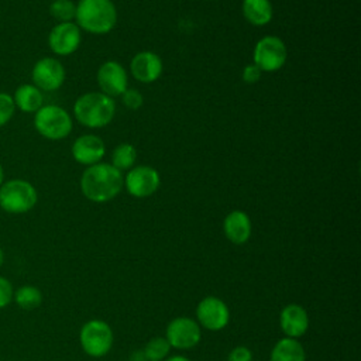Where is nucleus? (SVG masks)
I'll list each match as a JSON object with an SVG mask.
<instances>
[{"label":"nucleus","instance_id":"obj_1","mask_svg":"<svg viewBox=\"0 0 361 361\" xmlns=\"http://www.w3.org/2000/svg\"><path fill=\"white\" fill-rule=\"evenodd\" d=\"M124 186V178L111 164H94L85 169L80 178V190L86 199L104 203L114 199Z\"/></svg>","mask_w":361,"mask_h":361},{"label":"nucleus","instance_id":"obj_2","mask_svg":"<svg viewBox=\"0 0 361 361\" xmlns=\"http://www.w3.org/2000/svg\"><path fill=\"white\" fill-rule=\"evenodd\" d=\"M75 24L90 34H107L117 21V10L111 0H79Z\"/></svg>","mask_w":361,"mask_h":361},{"label":"nucleus","instance_id":"obj_3","mask_svg":"<svg viewBox=\"0 0 361 361\" xmlns=\"http://www.w3.org/2000/svg\"><path fill=\"white\" fill-rule=\"evenodd\" d=\"M116 113L113 97L102 92H89L79 96L73 104L75 118L85 127L99 128L107 126Z\"/></svg>","mask_w":361,"mask_h":361},{"label":"nucleus","instance_id":"obj_4","mask_svg":"<svg viewBox=\"0 0 361 361\" xmlns=\"http://www.w3.org/2000/svg\"><path fill=\"white\" fill-rule=\"evenodd\" d=\"M38 202L35 186L20 178L4 180L0 186V209L10 214H23L34 209Z\"/></svg>","mask_w":361,"mask_h":361},{"label":"nucleus","instance_id":"obj_5","mask_svg":"<svg viewBox=\"0 0 361 361\" xmlns=\"http://www.w3.org/2000/svg\"><path fill=\"white\" fill-rule=\"evenodd\" d=\"M72 126L69 113L56 104H44L34 113V128L47 140L58 141L68 137Z\"/></svg>","mask_w":361,"mask_h":361},{"label":"nucleus","instance_id":"obj_6","mask_svg":"<svg viewBox=\"0 0 361 361\" xmlns=\"http://www.w3.org/2000/svg\"><path fill=\"white\" fill-rule=\"evenodd\" d=\"M79 341L87 355L103 357L110 351L113 345L111 327L99 319L89 320L80 329Z\"/></svg>","mask_w":361,"mask_h":361},{"label":"nucleus","instance_id":"obj_7","mask_svg":"<svg viewBox=\"0 0 361 361\" xmlns=\"http://www.w3.org/2000/svg\"><path fill=\"white\" fill-rule=\"evenodd\" d=\"M288 51L285 42L275 35L262 37L254 47V65L262 72H275L286 62Z\"/></svg>","mask_w":361,"mask_h":361},{"label":"nucleus","instance_id":"obj_8","mask_svg":"<svg viewBox=\"0 0 361 361\" xmlns=\"http://www.w3.org/2000/svg\"><path fill=\"white\" fill-rule=\"evenodd\" d=\"M31 80L41 92H54L65 82V68L56 58L44 56L34 63Z\"/></svg>","mask_w":361,"mask_h":361},{"label":"nucleus","instance_id":"obj_9","mask_svg":"<svg viewBox=\"0 0 361 361\" xmlns=\"http://www.w3.org/2000/svg\"><path fill=\"white\" fill-rule=\"evenodd\" d=\"M200 326L190 317H176L166 326L165 338L171 347L178 350L193 348L200 341Z\"/></svg>","mask_w":361,"mask_h":361},{"label":"nucleus","instance_id":"obj_10","mask_svg":"<svg viewBox=\"0 0 361 361\" xmlns=\"http://www.w3.org/2000/svg\"><path fill=\"white\" fill-rule=\"evenodd\" d=\"M161 183V178L157 169L140 165L135 168H131L128 173L124 178V186L127 192L134 197H148L154 195Z\"/></svg>","mask_w":361,"mask_h":361},{"label":"nucleus","instance_id":"obj_11","mask_svg":"<svg viewBox=\"0 0 361 361\" xmlns=\"http://www.w3.org/2000/svg\"><path fill=\"white\" fill-rule=\"evenodd\" d=\"M196 316L202 327L210 331H219L228 324L230 310L221 299L216 296H207L199 302L196 307Z\"/></svg>","mask_w":361,"mask_h":361},{"label":"nucleus","instance_id":"obj_12","mask_svg":"<svg viewBox=\"0 0 361 361\" xmlns=\"http://www.w3.org/2000/svg\"><path fill=\"white\" fill-rule=\"evenodd\" d=\"M80 39V28L75 23H58L48 34V47L54 54L68 56L79 48Z\"/></svg>","mask_w":361,"mask_h":361},{"label":"nucleus","instance_id":"obj_13","mask_svg":"<svg viewBox=\"0 0 361 361\" xmlns=\"http://www.w3.org/2000/svg\"><path fill=\"white\" fill-rule=\"evenodd\" d=\"M126 69L116 61H106L97 71V83L102 93L113 97L121 96L127 89Z\"/></svg>","mask_w":361,"mask_h":361},{"label":"nucleus","instance_id":"obj_14","mask_svg":"<svg viewBox=\"0 0 361 361\" xmlns=\"http://www.w3.org/2000/svg\"><path fill=\"white\" fill-rule=\"evenodd\" d=\"M71 151L76 162L90 166L100 162L106 152V147L100 137L94 134H85L73 141Z\"/></svg>","mask_w":361,"mask_h":361},{"label":"nucleus","instance_id":"obj_15","mask_svg":"<svg viewBox=\"0 0 361 361\" xmlns=\"http://www.w3.org/2000/svg\"><path fill=\"white\" fill-rule=\"evenodd\" d=\"M161 58L151 51H141L134 55L130 62L131 75L141 83H152L162 73Z\"/></svg>","mask_w":361,"mask_h":361},{"label":"nucleus","instance_id":"obj_16","mask_svg":"<svg viewBox=\"0 0 361 361\" xmlns=\"http://www.w3.org/2000/svg\"><path fill=\"white\" fill-rule=\"evenodd\" d=\"M279 323L282 331L286 337L298 338L303 336L309 329V316L305 307L296 303L286 305L279 316Z\"/></svg>","mask_w":361,"mask_h":361},{"label":"nucleus","instance_id":"obj_17","mask_svg":"<svg viewBox=\"0 0 361 361\" xmlns=\"http://www.w3.org/2000/svg\"><path fill=\"white\" fill-rule=\"evenodd\" d=\"M226 237L234 244H244L251 235V220L243 210L230 212L223 221Z\"/></svg>","mask_w":361,"mask_h":361},{"label":"nucleus","instance_id":"obj_18","mask_svg":"<svg viewBox=\"0 0 361 361\" xmlns=\"http://www.w3.org/2000/svg\"><path fill=\"white\" fill-rule=\"evenodd\" d=\"M16 109L23 113H35L44 106L42 92L30 83L20 85L11 94Z\"/></svg>","mask_w":361,"mask_h":361},{"label":"nucleus","instance_id":"obj_19","mask_svg":"<svg viewBox=\"0 0 361 361\" xmlns=\"http://www.w3.org/2000/svg\"><path fill=\"white\" fill-rule=\"evenodd\" d=\"M306 354L303 345L290 337L281 338L272 348L269 361H305Z\"/></svg>","mask_w":361,"mask_h":361},{"label":"nucleus","instance_id":"obj_20","mask_svg":"<svg viewBox=\"0 0 361 361\" xmlns=\"http://www.w3.org/2000/svg\"><path fill=\"white\" fill-rule=\"evenodd\" d=\"M244 18L252 25H265L272 18V4L269 0H243Z\"/></svg>","mask_w":361,"mask_h":361},{"label":"nucleus","instance_id":"obj_21","mask_svg":"<svg viewBox=\"0 0 361 361\" xmlns=\"http://www.w3.org/2000/svg\"><path fill=\"white\" fill-rule=\"evenodd\" d=\"M135 159H137V149L134 145L128 142L118 144L111 154V165L120 172L126 169H131Z\"/></svg>","mask_w":361,"mask_h":361},{"label":"nucleus","instance_id":"obj_22","mask_svg":"<svg viewBox=\"0 0 361 361\" xmlns=\"http://www.w3.org/2000/svg\"><path fill=\"white\" fill-rule=\"evenodd\" d=\"M16 303L18 305V307L24 309V310H32L35 307H38L42 302V293L38 288L32 286V285H24L20 286L14 295H13Z\"/></svg>","mask_w":361,"mask_h":361},{"label":"nucleus","instance_id":"obj_23","mask_svg":"<svg viewBox=\"0 0 361 361\" xmlns=\"http://www.w3.org/2000/svg\"><path fill=\"white\" fill-rule=\"evenodd\" d=\"M49 14L59 23H71L75 20L76 3L72 0H54L49 4Z\"/></svg>","mask_w":361,"mask_h":361},{"label":"nucleus","instance_id":"obj_24","mask_svg":"<svg viewBox=\"0 0 361 361\" xmlns=\"http://www.w3.org/2000/svg\"><path fill=\"white\" fill-rule=\"evenodd\" d=\"M169 350H171V345H169V343L166 341L165 337H154V338H151L147 343L145 348H144L145 354L148 357H151L152 360H155V361L164 360L169 354Z\"/></svg>","mask_w":361,"mask_h":361},{"label":"nucleus","instance_id":"obj_25","mask_svg":"<svg viewBox=\"0 0 361 361\" xmlns=\"http://www.w3.org/2000/svg\"><path fill=\"white\" fill-rule=\"evenodd\" d=\"M16 106L11 94L6 92H0V128L6 126L16 113Z\"/></svg>","mask_w":361,"mask_h":361},{"label":"nucleus","instance_id":"obj_26","mask_svg":"<svg viewBox=\"0 0 361 361\" xmlns=\"http://www.w3.org/2000/svg\"><path fill=\"white\" fill-rule=\"evenodd\" d=\"M121 100L123 104L130 110H138L144 103V97L137 89H126L121 94Z\"/></svg>","mask_w":361,"mask_h":361},{"label":"nucleus","instance_id":"obj_27","mask_svg":"<svg viewBox=\"0 0 361 361\" xmlns=\"http://www.w3.org/2000/svg\"><path fill=\"white\" fill-rule=\"evenodd\" d=\"M13 295L14 292L11 283L6 278L0 276V309L6 307L11 302Z\"/></svg>","mask_w":361,"mask_h":361},{"label":"nucleus","instance_id":"obj_28","mask_svg":"<svg viewBox=\"0 0 361 361\" xmlns=\"http://www.w3.org/2000/svg\"><path fill=\"white\" fill-rule=\"evenodd\" d=\"M261 73H262V71H261L257 65L250 63V65H247V66L243 69L241 76H243V80H244L245 83L252 85V83H257V82L261 79Z\"/></svg>","mask_w":361,"mask_h":361},{"label":"nucleus","instance_id":"obj_29","mask_svg":"<svg viewBox=\"0 0 361 361\" xmlns=\"http://www.w3.org/2000/svg\"><path fill=\"white\" fill-rule=\"evenodd\" d=\"M228 361H252V353L244 345H238L228 354Z\"/></svg>","mask_w":361,"mask_h":361},{"label":"nucleus","instance_id":"obj_30","mask_svg":"<svg viewBox=\"0 0 361 361\" xmlns=\"http://www.w3.org/2000/svg\"><path fill=\"white\" fill-rule=\"evenodd\" d=\"M128 361H155V360H152L151 357H148L144 350H137V351H134V353L130 355Z\"/></svg>","mask_w":361,"mask_h":361},{"label":"nucleus","instance_id":"obj_31","mask_svg":"<svg viewBox=\"0 0 361 361\" xmlns=\"http://www.w3.org/2000/svg\"><path fill=\"white\" fill-rule=\"evenodd\" d=\"M165 361H190L188 357H183V355H172L169 358H166Z\"/></svg>","mask_w":361,"mask_h":361},{"label":"nucleus","instance_id":"obj_32","mask_svg":"<svg viewBox=\"0 0 361 361\" xmlns=\"http://www.w3.org/2000/svg\"><path fill=\"white\" fill-rule=\"evenodd\" d=\"M3 182H4V168H3V165L0 164V186L3 185Z\"/></svg>","mask_w":361,"mask_h":361},{"label":"nucleus","instance_id":"obj_33","mask_svg":"<svg viewBox=\"0 0 361 361\" xmlns=\"http://www.w3.org/2000/svg\"><path fill=\"white\" fill-rule=\"evenodd\" d=\"M3 262H4V252H3V250L0 248V267L3 265Z\"/></svg>","mask_w":361,"mask_h":361},{"label":"nucleus","instance_id":"obj_34","mask_svg":"<svg viewBox=\"0 0 361 361\" xmlns=\"http://www.w3.org/2000/svg\"><path fill=\"white\" fill-rule=\"evenodd\" d=\"M0 212H1V209H0Z\"/></svg>","mask_w":361,"mask_h":361}]
</instances>
